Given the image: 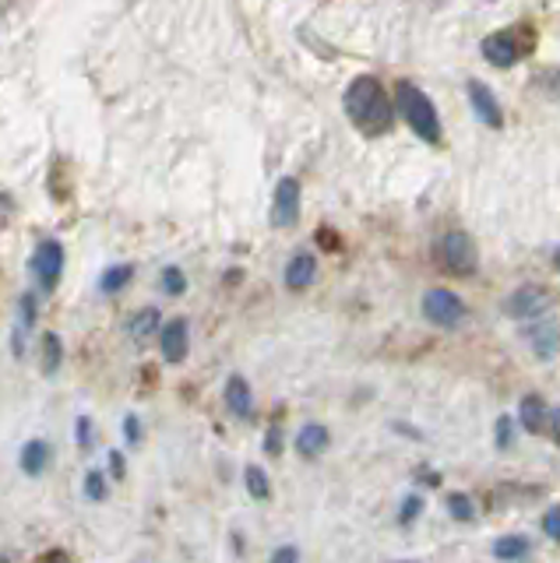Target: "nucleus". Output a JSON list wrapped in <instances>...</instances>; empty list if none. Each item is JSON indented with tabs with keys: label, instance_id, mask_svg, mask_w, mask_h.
<instances>
[{
	"label": "nucleus",
	"instance_id": "obj_1",
	"mask_svg": "<svg viewBox=\"0 0 560 563\" xmlns=\"http://www.w3.org/2000/svg\"><path fill=\"white\" fill-rule=\"evenodd\" d=\"M346 116H349V124L366 138L388 135L391 124H395V110H391V99L385 92V85H381L377 78H371V74L352 78L349 88H346Z\"/></svg>",
	"mask_w": 560,
	"mask_h": 563
},
{
	"label": "nucleus",
	"instance_id": "obj_2",
	"mask_svg": "<svg viewBox=\"0 0 560 563\" xmlns=\"http://www.w3.org/2000/svg\"><path fill=\"white\" fill-rule=\"evenodd\" d=\"M395 107H399L402 121L416 130V135L426 141V145H440V138H445V130H440V116H437V107L431 99H426V92H420L412 82H399V88H395Z\"/></svg>",
	"mask_w": 560,
	"mask_h": 563
},
{
	"label": "nucleus",
	"instance_id": "obj_3",
	"mask_svg": "<svg viewBox=\"0 0 560 563\" xmlns=\"http://www.w3.org/2000/svg\"><path fill=\"white\" fill-rule=\"evenodd\" d=\"M440 261L451 275H473L480 264L476 240L465 229H451L445 240H440Z\"/></svg>",
	"mask_w": 560,
	"mask_h": 563
},
{
	"label": "nucleus",
	"instance_id": "obj_4",
	"mask_svg": "<svg viewBox=\"0 0 560 563\" xmlns=\"http://www.w3.org/2000/svg\"><path fill=\"white\" fill-rule=\"evenodd\" d=\"M28 268H33L42 292H53L57 282H61V275H64V247H61V240H42L36 247L33 261H28Z\"/></svg>",
	"mask_w": 560,
	"mask_h": 563
},
{
	"label": "nucleus",
	"instance_id": "obj_5",
	"mask_svg": "<svg viewBox=\"0 0 560 563\" xmlns=\"http://www.w3.org/2000/svg\"><path fill=\"white\" fill-rule=\"evenodd\" d=\"M423 314L426 321H434L437 328H455L465 321V303L448 289H431L423 296Z\"/></svg>",
	"mask_w": 560,
	"mask_h": 563
},
{
	"label": "nucleus",
	"instance_id": "obj_6",
	"mask_svg": "<svg viewBox=\"0 0 560 563\" xmlns=\"http://www.w3.org/2000/svg\"><path fill=\"white\" fill-rule=\"evenodd\" d=\"M528 53V42H519L514 39L511 28H500V33L486 36L483 39V57L490 61L494 67H514Z\"/></svg>",
	"mask_w": 560,
	"mask_h": 563
},
{
	"label": "nucleus",
	"instance_id": "obj_7",
	"mask_svg": "<svg viewBox=\"0 0 560 563\" xmlns=\"http://www.w3.org/2000/svg\"><path fill=\"white\" fill-rule=\"evenodd\" d=\"M300 218V184L293 176H283L275 187V201H272V226L275 229H289L297 226Z\"/></svg>",
	"mask_w": 560,
	"mask_h": 563
},
{
	"label": "nucleus",
	"instance_id": "obj_8",
	"mask_svg": "<svg viewBox=\"0 0 560 563\" xmlns=\"http://www.w3.org/2000/svg\"><path fill=\"white\" fill-rule=\"evenodd\" d=\"M159 349H162V360L166 363H184L187 360V349H190V331H187V321H170L159 328Z\"/></svg>",
	"mask_w": 560,
	"mask_h": 563
},
{
	"label": "nucleus",
	"instance_id": "obj_9",
	"mask_svg": "<svg viewBox=\"0 0 560 563\" xmlns=\"http://www.w3.org/2000/svg\"><path fill=\"white\" fill-rule=\"evenodd\" d=\"M550 306V292H543L539 286H522L519 292H511V300L505 310L511 317H539Z\"/></svg>",
	"mask_w": 560,
	"mask_h": 563
},
{
	"label": "nucleus",
	"instance_id": "obj_10",
	"mask_svg": "<svg viewBox=\"0 0 560 563\" xmlns=\"http://www.w3.org/2000/svg\"><path fill=\"white\" fill-rule=\"evenodd\" d=\"M528 346H533V352L539 355V360H553V355L560 352V324L550 321V317H539L533 328L525 331Z\"/></svg>",
	"mask_w": 560,
	"mask_h": 563
},
{
	"label": "nucleus",
	"instance_id": "obj_11",
	"mask_svg": "<svg viewBox=\"0 0 560 563\" xmlns=\"http://www.w3.org/2000/svg\"><path fill=\"white\" fill-rule=\"evenodd\" d=\"M469 102H473V113L480 116L486 127H500V124H505V110H500L497 96L483 82H469Z\"/></svg>",
	"mask_w": 560,
	"mask_h": 563
},
{
	"label": "nucleus",
	"instance_id": "obj_12",
	"mask_svg": "<svg viewBox=\"0 0 560 563\" xmlns=\"http://www.w3.org/2000/svg\"><path fill=\"white\" fill-rule=\"evenodd\" d=\"M314 272H318V258L311 254V250H297L286 264V286L293 292H303L314 282Z\"/></svg>",
	"mask_w": 560,
	"mask_h": 563
},
{
	"label": "nucleus",
	"instance_id": "obj_13",
	"mask_svg": "<svg viewBox=\"0 0 560 563\" xmlns=\"http://www.w3.org/2000/svg\"><path fill=\"white\" fill-rule=\"evenodd\" d=\"M226 409L237 420H247L250 409H254V398H250V384L244 377H229L226 380Z\"/></svg>",
	"mask_w": 560,
	"mask_h": 563
},
{
	"label": "nucleus",
	"instance_id": "obj_14",
	"mask_svg": "<svg viewBox=\"0 0 560 563\" xmlns=\"http://www.w3.org/2000/svg\"><path fill=\"white\" fill-rule=\"evenodd\" d=\"M50 443L47 440H28L25 448H22V468H25V476H42L50 465Z\"/></svg>",
	"mask_w": 560,
	"mask_h": 563
},
{
	"label": "nucleus",
	"instance_id": "obj_15",
	"mask_svg": "<svg viewBox=\"0 0 560 563\" xmlns=\"http://www.w3.org/2000/svg\"><path fill=\"white\" fill-rule=\"evenodd\" d=\"M324 448H328V429H324L321 423H307L297 434V454L300 458H314Z\"/></svg>",
	"mask_w": 560,
	"mask_h": 563
},
{
	"label": "nucleus",
	"instance_id": "obj_16",
	"mask_svg": "<svg viewBox=\"0 0 560 563\" xmlns=\"http://www.w3.org/2000/svg\"><path fill=\"white\" fill-rule=\"evenodd\" d=\"M519 420H522V426L528 429V434H539V429L547 426V405H543V398H536V395L522 398Z\"/></svg>",
	"mask_w": 560,
	"mask_h": 563
},
{
	"label": "nucleus",
	"instance_id": "obj_17",
	"mask_svg": "<svg viewBox=\"0 0 560 563\" xmlns=\"http://www.w3.org/2000/svg\"><path fill=\"white\" fill-rule=\"evenodd\" d=\"M130 278H135V264H113V268L102 272V278H99V289L107 292V296H113V292H121Z\"/></svg>",
	"mask_w": 560,
	"mask_h": 563
},
{
	"label": "nucleus",
	"instance_id": "obj_18",
	"mask_svg": "<svg viewBox=\"0 0 560 563\" xmlns=\"http://www.w3.org/2000/svg\"><path fill=\"white\" fill-rule=\"evenodd\" d=\"M155 328H159V310L155 306H145V310H138L135 317H130L127 335L135 338V342H141V338H149Z\"/></svg>",
	"mask_w": 560,
	"mask_h": 563
},
{
	"label": "nucleus",
	"instance_id": "obj_19",
	"mask_svg": "<svg viewBox=\"0 0 560 563\" xmlns=\"http://www.w3.org/2000/svg\"><path fill=\"white\" fill-rule=\"evenodd\" d=\"M64 363V342H61V335H47L42 338V374H57Z\"/></svg>",
	"mask_w": 560,
	"mask_h": 563
},
{
	"label": "nucleus",
	"instance_id": "obj_20",
	"mask_svg": "<svg viewBox=\"0 0 560 563\" xmlns=\"http://www.w3.org/2000/svg\"><path fill=\"white\" fill-rule=\"evenodd\" d=\"M528 550H533V546H528V539H522V536H505V539L494 542L497 560H525Z\"/></svg>",
	"mask_w": 560,
	"mask_h": 563
},
{
	"label": "nucleus",
	"instance_id": "obj_21",
	"mask_svg": "<svg viewBox=\"0 0 560 563\" xmlns=\"http://www.w3.org/2000/svg\"><path fill=\"white\" fill-rule=\"evenodd\" d=\"M244 479H247V493L250 497H258V500H269L272 497V486H269V476H264V468L247 465Z\"/></svg>",
	"mask_w": 560,
	"mask_h": 563
},
{
	"label": "nucleus",
	"instance_id": "obj_22",
	"mask_svg": "<svg viewBox=\"0 0 560 563\" xmlns=\"http://www.w3.org/2000/svg\"><path fill=\"white\" fill-rule=\"evenodd\" d=\"M162 292L166 296H184V289H187V275L176 268V264H170V268H162Z\"/></svg>",
	"mask_w": 560,
	"mask_h": 563
},
{
	"label": "nucleus",
	"instance_id": "obj_23",
	"mask_svg": "<svg viewBox=\"0 0 560 563\" xmlns=\"http://www.w3.org/2000/svg\"><path fill=\"white\" fill-rule=\"evenodd\" d=\"M448 511H451V517H459V522H473V517H476L473 500H469L465 493H451L448 497Z\"/></svg>",
	"mask_w": 560,
	"mask_h": 563
},
{
	"label": "nucleus",
	"instance_id": "obj_24",
	"mask_svg": "<svg viewBox=\"0 0 560 563\" xmlns=\"http://www.w3.org/2000/svg\"><path fill=\"white\" fill-rule=\"evenodd\" d=\"M85 497L88 500H107V476H102V472L99 468H92V472H88V476H85Z\"/></svg>",
	"mask_w": 560,
	"mask_h": 563
},
{
	"label": "nucleus",
	"instance_id": "obj_25",
	"mask_svg": "<svg viewBox=\"0 0 560 563\" xmlns=\"http://www.w3.org/2000/svg\"><path fill=\"white\" fill-rule=\"evenodd\" d=\"M36 321V292H25L22 296V317H18V331H14V338H22V331L28 335V328H33Z\"/></svg>",
	"mask_w": 560,
	"mask_h": 563
},
{
	"label": "nucleus",
	"instance_id": "obj_26",
	"mask_svg": "<svg viewBox=\"0 0 560 563\" xmlns=\"http://www.w3.org/2000/svg\"><path fill=\"white\" fill-rule=\"evenodd\" d=\"M75 440L82 443V448H92V420H88V416H82L75 423Z\"/></svg>",
	"mask_w": 560,
	"mask_h": 563
},
{
	"label": "nucleus",
	"instance_id": "obj_27",
	"mask_svg": "<svg viewBox=\"0 0 560 563\" xmlns=\"http://www.w3.org/2000/svg\"><path fill=\"white\" fill-rule=\"evenodd\" d=\"M543 528H547V536H550L553 542H560V508L547 511V517H543Z\"/></svg>",
	"mask_w": 560,
	"mask_h": 563
},
{
	"label": "nucleus",
	"instance_id": "obj_28",
	"mask_svg": "<svg viewBox=\"0 0 560 563\" xmlns=\"http://www.w3.org/2000/svg\"><path fill=\"white\" fill-rule=\"evenodd\" d=\"M511 443V420L505 416V420H497V448L505 451Z\"/></svg>",
	"mask_w": 560,
	"mask_h": 563
},
{
	"label": "nucleus",
	"instance_id": "obj_29",
	"mask_svg": "<svg viewBox=\"0 0 560 563\" xmlns=\"http://www.w3.org/2000/svg\"><path fill=\"white\" fill-rule=\"evenodd\" d=\"M124 437H127V443H138L141 440V423H138V416H127L124 420Z\"/></svg>",
	"mask_w": 560,
	"mask_h": 563
},
{
	"label": "nucleus",
	"instance_id": "obj_30",
	"mask_svg": "<svg viewBox=\"0 0 560 563\" xmlns=\"http://www.w3.org/2000/svg\"><path fill=\"white\" fill-rule=\"evenodd\" d=\"M416 514H420V500H416V497H409V500L402 503V522L409 525V522H412V517H416Z\"/></svg>",
	"mask_w": 560,
	"mask_h": 563
},
{
	"label": "nucleus",
	"instance_id": "obj_31",
	"mask_svg": "<svg viewBox=\"0 0 560 563\" xmlns=\"http://www.w3.org/2000/svg\"><path fill=\"white\" fill-rule=\"evenodd\" d=\"M110 468L116 479H124V454L121 451H110Z\"/></svg>",
	"mask_w": 560,
	"mask_h": 563
},
{
	"label": "nucleus",
	"instance_id": "obj_32",
	"mask_svg": "<svg viewBox=\"0 0 560 563\" xmlns=\"http://www.w3.org/2000/svg\"><path fill=\"white\" fill-rule=\"evenodd\" d=\"M275 563H283V560H300V550H293V546H283V550H275L272 553Z\"/></svg>",
	"mask_w": 560,
	"mask_h": 563
},
{
	"label": "nucleus",
	"instance_id": "obj_33",
	"mask_svg": "<svg viewBox=\"0 0 560 563\" xmlns=\"http://www.w3.org/2000/svg\"><path fill=\"white\" fill-rule=\"evenodd\" d=\"M264 448H269V454H278V426L269 429V440H264Z\"/></svg>",
	"mask_w": 560,
	"mask_h": 563
},
{
	"label": "nucleus",
	"instance_id": "obj_34",
	"mask_svg": "<svg viewBox=\"0 0 560 563\" xmlns=\"http://www.w3.org/2000/svg\"><path fill=\"white\" fill-rule=\"evenodd\" d=\"M550 426H553V437L560 440V409H553V412H550Z\"/></svg>",
	"mask_w": 560,
	"mask_h": 563
},
{
	"label": "nucleus",
	"instance_id": "obj_35",
	"mask_svg": "<svg viewBox=\"0 0 560 563\" xmlns=\"http://www.w3.org/2000/svg\"><path fill=\"white\" fill-rule=\"evenodd\" d=\"M553 264H557V272H560V247H557V254H553Z\"/></svg>",
	"mask_w": 560,
	"mask_h": 563
}]
</instances>
